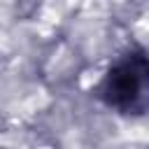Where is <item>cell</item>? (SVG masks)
Listing matches in <instances>:
<instances>
[{
    "instance_id": "1",
    "label": "cell",
    "mask_w": 149,
    "mask_h": 149,
    "mask_svg": "<svg viewBox=\"0 0 149 149\" xmlns=\"http://www.w3.org/2000/svg\"><path fill=\"white\" fill-rule=\"evenodd\" d=\"M98 98L123 116L144 114L149 109V54L142 49L121 54L98 84Z\"/></svg>"
}]
</instances>
